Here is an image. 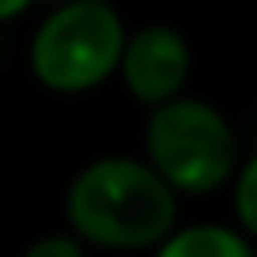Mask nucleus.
<instances>
[{"label":"nucleus","instance_id":"f257e3e1","mask_svg":"<svg viewBox=\"0 0 257 257\" xmlns=\"http://www.w3.org/2000/svg\"><path fill=\"white\" fill-rule=\"evenodd\" d=\"M64 223L83 246L137 253L178 227V193L133 155H102L64 189Z\"/></svg>","mask_w":257,"mask_h":257},{"label":"nucleus","instance_id":"f03ea898","mask_svg":"<svg viewBox=\"0 0 257 257\" xmlns=\"http://www.w3.org/2000/svg\"><path fill=\"white\" fill-rule=\"evenodd\" d=\"M144 163L178 197H208L231 182L238 167V137L219 106L174 95L148 113Z\"/></svg>","mask_w":257,"mask_h":257},{"label":"nucleus","instance_id":"7ed1b4c3","mask_svg":"<svg viewBox=\"0 0 257 257\" xmlns=\"http://www.w3.org/2000/svg\"><path fill=\"white\" fill-rule=\"evenodd\" d=\"M125 34L110 0H64L31 34V76L53 95H87L117 72Z\"/></svg>","mask_w":257,"mask_h":257},{"label":"nucleus","instance_id":"20e7f679","mask_svg":"<svg viewBox=\"0 0 257 257\" xmlns=\"http://www.w3.org/2000/svg\"><path fill=\"white\" fill-rule=\"evenodd\" d=\"M193 72V49L185 34L170 23H144L125 34L117 57V76L140 106H159L182 95Z\"/></svg>","mask_w":257,"mask_h":257},{"label":"nucleus","instance_id":"39448f33","mask_svg":"<svg viewBox=\"0 0 257 257\" xmlns=\"http://www.w3.org/2000/svg\"><path fill=\"white\" fill-rule=\"evenodd\" d=\"M155 257H257L253 238L234 223H189L174 227L155 246Z\"/></svg>","mask_w":257,"mask_h":257},{"label":"nucleus","instance_id":"423d86ee","mask_svg":"<svg viewBox=\"0 0 257 257\" xmlns=\"http://www.w3.org/2000/svg\"><path fill=\"white\" fill-rule=\"evenodd\" d=\"M227 189H231L234 227H238L242 234L253 238V234H257V159H253V155L238 159V167H234Z\"/></svg>","mask_w":257,"mask_h":257},{"label":"nucleus","instance_id":"0eeeda50","mask_svg":"<svg viewBox=\"0 0 257 257\" xmlns=\"http://www.w3.org/2000/svg\"><path fill=\"white\" fill-rule=\"evenodd\" d=\"M23 257H87V246H83L76 234L57 231V234H42L31 246L23 249Z\"/></svg>","mask_w":257,"mask_h":257},{"label":"nucleus","instance_id":"6e6552de","mask_svg":"<svg viewBox=\"0 0 257 257\" xmlns=\"http://www.w3.org/2000/svg\"><path fill=\"white\" fill-rule=\"evenodd\" d=\"M38 0H0V23H12V19L27 16Z\"/></svg>","mask_w":257,"mask_h":257}]
</instances>
